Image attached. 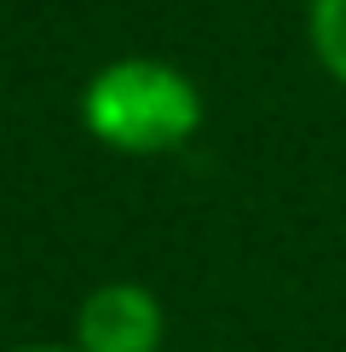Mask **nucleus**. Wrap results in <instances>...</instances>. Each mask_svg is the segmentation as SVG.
Wrapping results in <instances>:
<instances>
[{
    "label": "nucleus",
    "instance_id": "obj_1",
    "mask_svg": "<svg viewBox=\"0 0 346 352\" xmlns=\"http://www.w3.org/2000/svg\"><path fill=\"white\" fill-rule=\"evenodd\" d=\"M81 127L115 156H168L196 139L202 93L168 58H110L81 87Z\"/></svg>",
    "mask_w": 346,
    "mask_h": 352
},
{
    "label": "nucleus",
    "instance_id": "obj_2",
    "mask_svg": "<svg viewBox=\"0 0 346 352\" xmlns=\"http://www.w3.org/2000/svg\"><path fill=\"white\" fill-rule=\"evenodd\" d=\"M69 346L81 352H168V312L156 289L133 277H110V283L86 289L76 306V335Z\"/></svg>",
    "mask_w": 346,
    "mask_h": 352
},
{
    "label": "nucleus",
    "instance_id": "obj_3",
    "mask_svg": "<svg viewBox=\"0 0 346 352\" xmlns=\"http://www.w3.org/2000/svg\"><path fill=\"white\" fill-rule=\"evenodd\" d=\"M306 41L312 58L346 87V0H306Z\"/></svg>",
    "mask_w": 346,
    "mask_h": 352
},
{
    "label": "nucleus",
    "instance_id": "obj_4",
    "mask_svg": "<svg viewBox=\"0 0 346 352\" xmlns=\"http://www.w3.org/2000/svg\"><path fill=\"white\" fill-rule=\"evenodd\" d=\"M12 352H81V346H41L35 341V346H12Z\"/></svg>",
    "mask_w": 346,
    "mask_h": 352
}]
</instances>
